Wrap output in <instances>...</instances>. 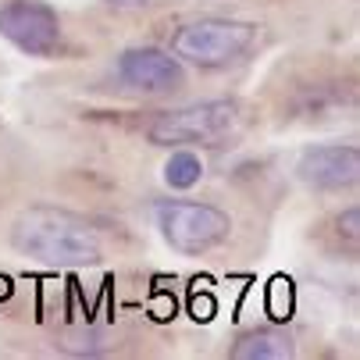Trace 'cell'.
I'll list each match as a JSON object with an SVG mask.
<instances>
[{
  "label": "cell",
  "mask_w": 360,
  "mask_h": 360,
  "mask_svg": "<svg viewBox=\"0 0 360 360\" xmlns=\"http://www.w3.org/2000/svg\"><path fill=\"white\" fill-rule=\"evenodd\" d=\"M11 246L29 261L50 268H86L104 257L100 232L86 218L65 207H46V203H36L15 218Z\"/></svg>",
  "instance_id": "1"
},
{
  "label": "cell",
  "mask_w": 360,
  "mask_h": 360,
  "mask_svg": "<svg viewBox=\"0 0 360 360\" xmlns=\"http://www.w3.org/2000/svg\"><path fill=\"white\" fill-rule=\"evenodd\" d=\"M243 125V108L236 100H200L150 122L146 139L153 146H221Z\"/></svg>",
  "instance_id": "2"
},
{
  "label": "cell",
  "mask_w": 360,
  "mask_h": 360,
  "mask_svg": "<svg viewBox=\"0 0 360 360\" xmlns=\"http://www.w3.org/2000/svg\"><path fill=\"white\" fill-rule=\"evenodd\" d=\"M257 32L253 22L239 18H196L172 32V54L196 68H225L257 43Z\"/></svg>",
  "instance_id": "3"
},
{
  "label": "cell",
  "mask_w": 360,
  "mask_h": 360,
  "mask_svg": "<svg viewBox=\"0 0 360 360\" xmlns=\"http://www.w3.org/2000/svg\"><path fill=\"white\" fill-rule=\"evenodd\" d=\"M153 221H158L165 243L186 257H200L232 236V218L214 203H200V200L153 203Z\"/></svg>",
  "instance_id": "4"
},
{
  "label": "cell",
  "mask_w": 360,
  "mask_h": 360,
  "mask_svg": "<svg viewBox=\"0 0 360 360\" xmlns=\"http://www.w3.org/2000/svg\"><path fill=\"white\" fill-rule=\"evenodd\" d=\"M0 36L29 58H50L61 46V18L46 0L0 4Z\"/></svg>",
  "instance_id": "5"
},
{
  "label": "cell",
  "mask_w": 360,
  "mask_h": 360,
  "mask_svg": "<svg viewBox=\"0 0 360 360\" xmlns=\"http://www.w3.org/2000/svg\"><path fill=\"white\" fill-rule=\"evenodd\" d=\"M296 179L321 193H339L360 179V150L353 143H321L307 146L296 161Z\"/></svg>",
  "instance_id": "6"
},
{
  "label": "cell",
  "mask_w": 360,
  "mask_h": 360,
  "mask_svg": "<svg viewBox=\"0 0 360 360\" xmlns=\"http://www.w3.org/2000/svg\"><path fill=\"white\" fill-rule=\"evenodd\" d=\"M118 75L129 89L139 93H175L186 82L182 61L172 50H158V46H132L118 58Z\"/></svg>",
  "instance_id": "7"
},
{
  "label": "cell",
  "mask_w": 360,
  "mask_h": 360,
  "mask_svg": "<svg viewBox=\"0 0 360 360\" xmlns=\"http://www.w3.org/2000/svg\"><path fill=\"white\" fill-rule=\"evenodd\" d=\"M296 346L285 332L278 328H257L246 332L236 346H232V360H292Z\"/></svg>",
  "instance_id": "8"
},
{
  "label": "cell",
  "mask_w": 360,
  "mask_h": 360,
  "mask_svg": "<svg viewBox=\"0 0 360 360\" xmlns=\"http://www.w3.org/2000/svg\"><path fill=\"white\" fill-rule=\"evenodd\" d=\"M203 179V161L193 150H172V158L165 161V182L172 189H193Z\"/></svg>",
  "instance_id": "9"
},
{
  "label": "cell",
  "mask_w": 360,
  "mask_h": 360,
  "mask_svg": "<svg viewBox=\"0 0 360 360\" xmlns=\"http://www.w3.org/2000/svg\"><path fill=\"white\" fill-rule=\"evenodd\" d=\"M111 8H150V4H158V0H108Z\"/></svg>",
  "instance_id": "10"
}]
</instances>
